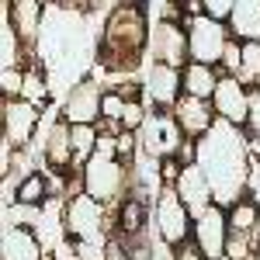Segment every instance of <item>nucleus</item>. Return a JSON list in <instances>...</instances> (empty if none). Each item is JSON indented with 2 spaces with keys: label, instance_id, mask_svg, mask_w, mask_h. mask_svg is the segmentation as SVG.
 <instances>
[{
  "label": "nucleus",
  "instance_id": "8",
  "mask_svg": "<svg viewBox=\"0 0 260 260\" xmlns=\"http://www.w3.org/2000/svg\"><path fill=\"white\" fill-rule=\"evenodd\" d=\"M146 59L153 62H167L174 70H184L191 62V49H187V28L180 18H167V21H149V49Z\"/></svg>",
  "mask_w": 260,
  "mask_h": 260
},
{
  "label": "nucleus",
  "instance_id": "18",
  "mask_svg": "<svg viewBox=\"0 0 260 260\" xmlns=\"http://www.w3.org/2000/svg\"><path fill=\"white\" fill-rule=\"evenodd\" d=\"M180 77H184V94L187 98L212 101V94H215V87L222 80V70L219 66H205V62H187L180 70Z\"/></svg>",
  "mask_w": 260,
  "mask_h": 260
},
{
  "label": "nucleus",
  "instance_id": "13",
  "mask_svg": "<svg viewBox=\"0 0 260 260\" xmlns=\"http://www.w3.org/2000/svg\"><path fill=\"white\" fill-rule=\"evenodd\" d=\"M212 108H215V115L222 121L246 128V121H250V87L233 73H222L219 87L212 94Z\"/></svg>",
  "mask_w": 260,
  "mask_h": 260
},
{
  "label": "nucleus",
  "instance_id": "20",
  "mask_svg": "<svg viewBox=\"0 0 260 260\" xmlns=\"http://www.w3.org/2000/svg\"><path fill=\"white\" fill-rule=\"evenodd\" d=\"M24 52H28V42L18 35L14 21L4 18L0 21V70H24Z\"/></svg>",
  "mask_w": 260,
  "mask_h": 260
},
{
  "label": "nucleus",
  "instance_id": "14",
  "mask_svg": "<svg viewBox=\"0 0 260 260\" xmlns=\"http://www.w3.org/2000/svg\"><path fill=\"white\" fill-rule=\"evenodd\" d=\"M174 191L180 194V201L187 205V212H191L194 219L205 215V212L215 205V191H212V184H208V177H205V170H201L198 163H184Z\"/></svg>",
  "mask_w": 260,
  "mask_h": 260
},
{
  "label": "nucleus",
  "instance_id": "9",
  "mask_svg": "<svg viewBox=\"0 0 260 260\" xmlns=\"http://www.w3.org/2000/svg\"><path fill=\"white\" fill-rule=\"evenodd\" d=\"M139 80H142V101L153 104V111H174V104L184 98V77H180V70L167 66V62L146 59Z\"/></svg>",
  "mask_w": 260,
  "mask_h": 260
},
{
  "label": "nucleus",
  "instance_id": "22",
  "mask_svg": "<svg viewBox=\"0 0 260 260\" xmlns=\"http://www.w3.org/2000/svg\"><path fill=\"white\" fill-rule=\"evenodd\" d=\"M260 229V205L253 198H243L229 208V233H253Z\"/></svg>",
  "mask_w": 260,
  "mask_h": 260
},
{
  "label": "nucleus",
  "instance_id": "21",
  "mask_svg": "<svg viewBox=\"0 0 260 260\" xmlns=\"http://www.w3.org/2000/svg\"><path fill=\"white\" fill-rule=\"evenodd\" d=\"M73 132V170L80 174L87 160L98 153V142H101V128L98 125H70Z\"/></svg>",
  "mask_w": 260,
  "mask_h": 260
},
{
  "label": "nucleus",
  "instance_id": "24",
  "mask_svg": "<svg viewBox=\"0 0 260 260\" xmlns=\"http://www.w3.org/2000/svg\"><path fill=\"white\" fill-rule=\"evenodd\" d=\"M49 94H52V80L42 77V70H28L24 73V87H21V98L39 104V108H45V98Z\"/></svg>",
  "mask_w": 260,
  "mask_h": 260
},
{
  "label": "nucleus",
  "instance_id": "12",
  "mask_svg": "<svg viewBox=\"0 0 260 260\" xmlns=\"http://www.w3.org/2000/svg\"><path fill=\"white\" fill-rule=\"evenodd\" d=\"M191 240L198 243L205 260H225V250H229V208L212 205L205 215H198Z\"/></svg>",
  "mask_w": 260,
  "mask_h": 260
},
{
  "label": "nucleus",
  "instance_id": "7",
  "mask_svg": "<svg viewBox=\"0 0 260 260\" xmlns=\"http://www.w3.org/2000/svg\"><path fill=\"white\" fill-rule=\"evenodd\" d=\"M184 132H180L174 111H149V121L142 125L139 132V156L142 160H167V156H177L180 146H184Z\"/></svg>",
  "mask_w": 260,
  "mask_h": 260
},
{
  "label": "nucleus",
  "instance_id": "17",
  "mask_svg": "<svg viewBox=\"0 0 260 260\" xmlns=\"http://www.w3.org/2000/svg\"><path fill=\"white\" fill-rule=\"evenodd\" d=\"M4 4V18L14 21V28H18V35L28 45H35L42 35V21H45V7H42L39 0H0Z\"/></svg>",
  "mask_w": 260,
  "mask_h": 260
},
{
  "label": "nucleus",
  "instance_id": "2",
  "mask_svg": "<svg viewBox=\"0 0 260 260\" xmlns=\"http://www.w3.org/2000/svg\"><path fill=\"white\" fill-rule=\"evenodd\" d=\"M146 49H149V14L142 0H128L115 7L108 21L101 24L98 42V66L115 77H132L139 66H146Z\"/></svg>",
  "mask_w": 260,
  "mask_h": 260
},
{
  "label": "nucleus",
  "instance_id": "31",
  "mask_svg": "<svg viewBox=\"0 0 260 260\" xmlns=\"http://www.w3.org/2000/svg\"><path fill=\"white\" fill-rule=\"evenodd\" d=\"M201 4H205V11H208V14H215V18H222V21H225L236 0H201Z\"/></svg>",
  "mask_w": 260,
  "mask_h": 260
},
{
  "label": "nucleus",
  "instance_id": "32",
  "mask_svg": "<svg viewBox=\"0 0 260 260\" xmlns=\"http://www.w3.org/2000/svg\"><path fill=\"white\" fill-rule=\"evenodd\" d=\"M59 7H66V11H80V14H87L90 11V0H56Z\"/></svg>",
  "mask_w": 260,
  "mask_h": 260
},
{
  "label": "nucleus",
  "instance_id": "3",
  "mask_svg": "<svg viewBox=\"0 0 260 260\" xmlns=\"http://www.w3.org/2000/svg\"><path fill=\"white\" fill-rule=\"evenodd\" d=\"M83 177V191L90 198H98L101 205H121L128 194H136V163H121L118 156H104V153H94L87 167L80 170Z\"/></svg>",
  "mask_w": 260,
  "mask_h": 260
},
{
  "label": "nucleus",
  "instance_id": "4",
  "mask_svg": "<svg viewBox=\"0 0 260 260\" xmlns=\"http://www.w3.org/2000/svg\"><path fill=\"white\" fill-rule=\"evenodd\" d=\"M187 28V49H191V62H205V66H222V56L229 49V42L236 39L229 21L215 18V14H198V18L184 21Z\"/></svg>",
  "mask_w": 260,
  "mask_h": 260
},
{
  "label": "nucleus",
  "instance_id": "33",
  "mask_svg": "<svg viewBox=\"0 0 260 260\" xmlns=\"http://www.w3.org/2000/svg\"><path fill=\"white\" fill-rule=\"evenodd\" d=\"M160 4H170V7H184V0H160Z\"/></svg>",
  "mask_w": 260,
  "mask_h": 260
},
{
  "label": "nucleus",
  "instance_id": "25",
  "mask_svg": "<svg viewBox=\"0 0 260 260\" xmlns=\"http://www.w3.org/2000/svg\"><path fill=\"white\" fill-rule=\"evenodd\" d=\"M39 222H42V208H35V205H21V201H14V205H7V208H4V225L35 229Z\"/></svg>",
  "mask_w": 260,
  "mask_h": 260
},
{
  "label": "nucleus",
  "instance_id": "27",
  "mask_svg": "<svg viewBox=\"0 0 260 260\" xmlns=\"http://www.w3.org/2000/svg\"><path fill=\"white\" fill-rule=\"evenodd\" d=\"M125 104H128V98H121L118 90H104V101H101V118H111V121H121V115H125Z\"/></svg>",
  "mask_w": 260,
  "mask_h": 260
},
{
  "label": "nucleus",
  "instance_id": "15",
  "mask_svg": "<svg viewBox=\"0 0 260 260\" xmlns=\"http://www.w3.org/2000/svg\"><path fill=\"white\" fill-rule=\"evenodd\" d=\"M0 260H49V250H45V243L39 240L35 229L4 225V233H0Z\"/></svg>",
  "mask_w": 260,
  "mask_h": 260
},
{
  "label": "nucleus",
  "instance_id": "29",
  "mask_svg": "<svg viewBox=\"0 0 260 260\" xmlns=\"http://www.w3.org/2000/svg\"><path fill=\"white\" fill-rule=\"evenodd\" d=\"M240 59H243V42L233 39V42H229V49H225V56H222V66H219V70L236 77V73H240Z\"/></svg>",
  "mask_w": 260,
  "mask_h": 260
},
{
  "label": "nucleus",
  "instance_id": "35",
  "mask_svg": "<svg viewBox=\"0 0 260 260\" xmlns=\"http://www.w3.org/2000/svg\"><path fill=\"white\" fill-rule=\"evenodd\" d=\"M257 260H260V253H257Z\"/></svg>",
  "mask_w": 260,
  "mask_h": 260
},
{
  "label": "nucleus",
  "instance_id": "11",
  "mask_svg": "<svg viewBox=\"0 0 260 260\" xmlns=\"http://www.w3.org/2000/svg\"><path fill=\"white\" fill-rule=\"evenodd\" d=\"M0 118H4V139L14 149H31V142L39 139L42 128V108L24 98L4 101L0 104Z\"/></svg>",
  "mask_w": 260,
  "mask_h": 260
},
{
  "label": "nucleus",
  "instance_id": "5",
  "mask_svg": "<svg viewBox=\"0 0 260 260\" xmlns=\"http://www.w3.org/2000/svg\"><path fill=\"white\" fill-rule=\"evenodd\" d=\"M153 229H156V236L167 250H177L180 243L191 240V233H194V215L187 212V205L180 201V194L174 187H163L156 201H153V222H149Z\"/></svg>",
  "mask_w": 260,
  "mask_h": 260
},
{
  "label": "nucleus",
  "instance_id": "30",
  "mask_svg": "<svg viewBox=\"0 0 260 260\" xmlns=\"http://www.w3.org/2000/svg\"><path fill=\"white\" fill-rule=\"evenodd\" d=\"M170 257H174V260H205V253L198 250V243H194V240H187V243H180L177 250H170Z\"/></svg>",
  "mask_w": 260,
  "mask_h": 260
},
{
  "label": "nucleus",
  "instance_id": "26",
  "mask_svg": "<svg viewBox=\"0 0 260 260\" xmlns=\"http://www.w3.org/2000/svg\"><path fill=\"white\" fill-rule=\"evenodd\" d=\"M80 260H111V243L108 240H73Z\"/></svg>",
  "mask_w": 260,
  "mask_h": 260
},
{
  "label": "nucleus",
  "instance_id": "10",
  "mask_svg": "<svg viewBox=\"0 0 260 260\" xmlns=\"http://www.w3.org/2000/svg\"><path fill=\"white\" fill-rule=\"evenodd\" d=\"M101 101H104V87L94 77L70 83L66 94L59 98V115L70 125H98L101 121Z\"/></svg>",
  "mask_w": 260,
  "mask_h": 260
},
{
  "label": "nucleus",
  "instance_id": "16",
  "mask_svg": "<svg viewBox=\"0 0 260 260\" xmlns=\"http://www.w3.org/2000/svg\"><path fill=\"white\" fill-rule=\"evenodd\" d=\"M174 118H177L180 132L187 136V139H201L215 121H219V115H215V108H212V101H201V98H184L174 104Z\"/></svg>",
  "mask_w": 260,
  "mask_h": 260
},
{
  "label": "nucleus",
  "instance_id": "34",
  "mask_svg": "<svg viewBox=\"0 0 260 260\" xmlns=\"http://www.w3.org/2000/svg\"><path fill=\"white\" fill-rule=\"evenodd\" d=\"M42 7H56V0H39Z\"/></svg>",
  "mask_w": 260,
  "mask_h": 260
},
{
  "label": "nucleus",
  "instance_id": "23",
  "mask_svg": "<svg viewBox=\"0 0 260 260\" xmlns=\"http://www.w3.org/2000/svg\"><path fill=\"white\" fill-rule=\"evenodd\" d=\"M250 90L260 87V42H243V59H240V73H236Z\"/></svg>",
  "mask_w": 260,
  "mask_h": 260
},
{
  "label": "nucleus",
  "instance_id": "28",
  "mask_svg": "<svg viewBox=\"0 0 260 260\" xmlns=\"http://www.w3.org/2000/svg\"><path fill=\"white\" fill-rule=\"evenodd\" d=\"M24 73H28V70H0V90H4V101L21 98V87H24Z\"/></svg>",
  "mask_w": 260,
  "mask_h": 260
},
{
  "label": "nucleus",
  "instance_id": "19",
  "mask_svg": "<svg viewBox=\"0 0 260 260\" xmlns=\"http://www.w3.org/2000/svg\"><path fill=\"white\" fill-rule=\"evenodd\" d=\"M225 21L240 42H260V0H236Z\"/></svg>",
  "mask_w": 260,
  "mask_h": 260
},
{
  "label": "nucleus",
  "instance_id": "6",
  "mask_svg": "<svg viewBox=\"0 0 260 260\" xmlns=\"http://www.w3.org/2000/svg\"><path fill=\"white\" fill-rule=\"evenodd\" d=\"M111 212L108 205H101L98 198H90L87 191L66 198L62 208V225L70 240H108V225H111Z\"/></svg>",
  "mask_w": 260,
  "mask_h": 260
},
{
  "label": "nucleus",
  "instance_id": "1",
  "mask_svg": "<svg viewBox=\"0 0 260 260\" xmlns=\"http://www.w3.org/2000/svg\"><path fill=\"white\" fill-rule=\"evenodd\" d=\"M205 177L215 191V205L233 208L236 201L246 198V184H250V167H253V149L250 136L240 125L215 121L205 136L198 139V156H194Z\"/></svg>",
  "mask_w": 260,
  "mask_h": 260
}]
</instances>
